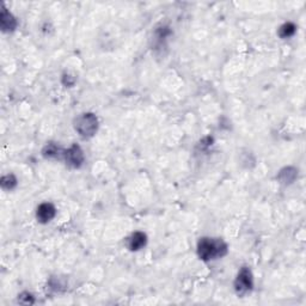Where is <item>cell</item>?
<instances>
[{
  "mask_svg": "<svg viewBox=\"0 0 306 306\" xmlns=\"http://www.w3.org/2000/svg\"><path fill=\"white\" fill-rule=\"evenodd\" d=\"M252 287H254V279H252L251 270L248 267H243L235 280V291L239 296H243L251 292Z\"/></svg>",
  "mask_w": 306,
  "mask_h": 306,
  "instance_id": "obj_3",
  "label": "cell"
},
{
  "mask_svg": "<svg viewBox=\"0 0 306 306\" xmlns=\"http://www.w3.org/2000/svg\"><path fill=\"white\" fill-rule=\"evenodd\" d=\"M296 31V27L293 23H285L279 29V36L281 39H288L293 36Z\"/></svg>",
  "mask_w": 306,
  "mask_h": 306,
  "instance_id": "obj_10",
  "label": "cell"
},
{
  "mask_svg": "<svg viewBox=\"0 0 306 306\" xmlns=\"http://www.w3.org/2000/svg\"><path fill=\"white\" fill-rule=\"evenodd\" d=\"M62 158L66 162L67 167L71 169H79L84 163V152L78 145H72L70 148L65 149Z\"/></svg>",
  "mask_w": 306,
  "mask_h": 306,
  "instance_id": "obj_4",
  "label": "cell"
},
{
  "mask_svg": "<svg viewBox=\"0 0 306 306\" xmlns=\"http://www.w3.org/2000/svg\"><path fill=\"white\" fill-rule=\"evenodd\" d=\"M146 242H147V237L145 233L136 231L127 238V248L130 251H138L146 245Z\"/></svg>",
  "mask_w": 306,
  "mask_h": 306,
  "instance_id": "obj_6",
  "label": "cell"
},
{
  "mask_svg": "<svg viewBox=\"0 0 306 306\" xmlns=\"http://www.w3.org/2000/svg\"><path fill=\"white\" fill-rule=\"evenodd\" d=\"M227 244L220 238H201L198 243V255L200 260L208 262L224 257L227 254Z\"/></svg>",
  "mask_w": 306,
  "mask_h": 306,
  "instance_id": "obj_1",
  "label": "cell"
},
{
  "mask_svg": "<svg viewBox=\"0 0 306 306\" xmlns=\"http://www.w3.org/2000/svg\"><path fill=\"white\" fill-rule=\"evenodd\" d=\"M17 186V180L12 174L6 175L2 179V188L5 190H12Z\"/></svg>",
  "mask_w": 306,
  "mask_h": 306,
  "instance_id": "obj_11",
  "label": "cell"
},
{
  "mask_svg": "<svg viewBox=\"0 0 306 306\" xmlns=\"http://www.w3.org/2000/svg\"><path fill=\"white\" fill-rule=\"evenodd\" d=\"M0 26H2V30L4 33H10V31H14L17 28L16 18L12 16L10 11L6 10L4 6H3L2 14H0Z\"/></svg>",
  "mask_w": 306,
  "mask_h": 306,
  "instance_id": "obj_7",
  "label": "cell"
},
{
  "mask_svg": "<svg viewBox=\"0 0 306 306\" xmlns=\"http://www.w3.org/2000/svg\"><path fill=\"white\" fill-rule=\"evenodd\" d=\"M56 214V208L49 202H45V204H41L37 207L36 211V218L37 221L41 224H48L49 221H52L54 219Z\"/></svg>",
  "mask_w": 306,
  "mask_h": 306,
  "instance_id": "obj_5",
  "label": "cell"
},
{
  "mask_svg": "<svg viewBox=\"0 0 306 306\" xmlns=\"http://www.w3.org/2000/svg\"><path fill=\"white\" fill-rule=\"evenodd\" d=\"M64 151L61 147H59L56 143L49 142L48 145L45 146L42 151V156L46 159H60L64 156Z\"/></svg>",
  "mask_w": 306,
  "mask_h": 306,
  "instance_id": "obj_8",
  "label": "cell"
},
{
  "mask_svg": "<svg viewBox=\"0 0 306 306\" xmlns=\"http://www.w3.org/2000/svg\"><path fill=\"white\" fill-rule=\"evenodd\" d=\"M296 177V170L293 168H286L281 171L279 179L282 183H292Z\"/></svg>",
  "mask_w": 306,
  "mask_h": 306,
  "instance_id": "obj_9",
  "label": "cell"
},
{
  "mask_svg": "<svg viewBox=\"0 0 306 306\" xmlns=\"http://www.w3.org/2000/svg\"><path fill=\"white\" fill-rule=\"evenodd\" d=\"M74 129L84 139L92 138L98 129L97 116L92 112H84L74 120Z\"/></svg>",
  "mask_w": 306,
  "mask_h": 306,
  "instance_id": "obj_2",
  "label": "cell"
}]
</instances>
